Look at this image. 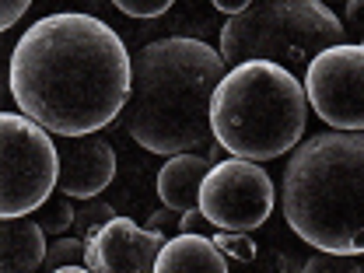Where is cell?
I'll return each mask as SVG.
<instances>
[{
    "label": "cell",
    "mask_w": 364,
    "mask_h": 273,
    "mask_svg": "<svg viewBox=\"0 0 364 273\" xmlns=\"http://www.w3.org/2000/svg\"><path fill=\"white\" fill-rule=\"evenodd\" d=\"M7 77L18 112L56 136H85L127 109L134 56L102 18L63 11L25 28Z\"/></svg>",
    "instance_id": "6da1fadb"
},
{
    "label": "cell",
    "mask_w": 364,
    "mask_h": 273,
    "mask_svg": "<svg viewBox=\"0 0 364 273\" xmlns=\"http://www.w3.org/2000/svg\"><path fill=\"white\" fill-rule=\"evenodd\" d=\"M228 74L221 49L172 36L134 56V88L123 109L127 134L151 154H182L210 140V98Z\"/></svg>",
    "instance_id": "7a4b0ae2"
},
{
    "label": "cell",
    "mask_w": 364,
    "mask_h": 273,
    "mask_svg": "<svg viewBox=\"0 0 364 273\" xmlns=\"http://www.w3.org/2000/svg\"><path fill=\"white\" fill-rule=\"evenodd\" d=\"M284 221L318 252L364 256V130H326L294 147Z\"/></svg>",
    "instance_id": "3957f363"
},
{
    "label": "cell",
    "mask_w": 364,
    "mask_h": 273,
    "mask_svg": "<svg viewBox=\"0 0 364 273\" xmlns=\"http://www.w3.org/2000/svg\"><path fill=\"white\" fill-rule=\"evenodd\" d=\"M309 123V95L294 70L273 60H242L210 98L214 140L235 158L270 161L298 147Z\"/></svg>",
    "instance_id": "277c9868"
},
{
    "label": "cell",
    "mask_w": 364,
    "mask_h": 273,
    "mask_svg": "<svg viewBox=\"0 0 364 273\" xmlns=\"http://www.w3.org/2000/svg\"><path fill=\"white\" fill-rule=\"evenodd\" d=\"M340 43H347V28L322 0H252L221 28L225 63L273 60L294 74Z\"/></svg>",
    "instance_id": "5b68a950"
},
{
    "label": "cell",
    "mask_w": 364,
    "mask_h": 273,
    "mask_svg": "<svg viewBox=\"0 0 364 273\" xmlns=\"http://www.w3.org/2000/svg\"><path fill=\"white\" fill-rule=\"evenodd\" d=\"M0 218L39 210L60 186V147L43 123L25 112L0 116Z\"/></svg>",
    "instance_id": "8992f818"
},
{
    "label": "cell",
    "mask_w": 364,
    "mask_h": 273,
    "mask_svg": "<svg viewBox=\"0 0 364 273\" xmlns=\"http://www.w3.org/2000/svg\"><path fill=\"white\" fill-rule=\"evenodd\" d=\"M277 207V189H273L267 168L249 158H228L214 161L210 172L200 186V210L207 221L221 231H256L270 221Z\"/></svg>",
    "instance_id": "52a82bcc"
},
{
    "label": "cell",
    "mask_w": 364,
    "mask_h": 273,
    "mask_svg": "<svg viewBox=\"0 0 364 273\" xmlns=\"http://www.w3.org/2000/svg\"><path fill=\"white\" fill-rule=\"evenodd\" d=\"M305 95L333 130H364V43L322 49L305 67Z\"/></svg>",
    "instance_id": "ba28073f"
},
{
    "label": "cell",
    "mask_w": 364,
    "mask_h": 273,
    "mask_svg": "<svg viewBox=\"0 0 364 273\" xmlns=\"http://www.w3.org/2000/svg\"><path fill=\"white\" fill-rule=\"evenodd\" d=\"M165 238L151 228H140L130 218H112L95 238H88L85 267L102 273H144L154 270Z\"/></svg>",
    "instance_id": "9c48e42d"
},
{
    "label": "cell",
    "mask_w": 364,
    "mask_h": 273,
    "mask_svg": "<svg viewBox=\"0 0 364 273\" xmlns=\"http://www.w3.org/2000/svg\"><path fill=\"white\" fill-rule=\"evenodd\" d=\"M60 193L91 200L102 196L116 179V151L109 140L95 134L60 136Z\"/></svg>",
    "instance_id": "30bf717a"
},
{
    "label": "cell",
    "mask_w": 364,
    "mask_h": 273,
    "mask_svg": "<svg viewBox=\"0 0 364 273\" xmlns=\"http://www.w3.org/2000/svg\"><path fill=\"white\" fill-rule=\"evenodd\" d=\"M210 165L214 161L207 154H193V151L168 154V161L158 172V196H161V203L179 210V214L200 207V186H203V176L210 172Z\"/></svg>",
    "instance_id": "8fae6325"
},
{
    "label": "cell",
    "mask_w": 364,
    "mask_h": 273,
    "mask_svg": "<svg viewBox=\"0 0 364 273\" xmlns=\"http://www.w3.org/2000/svg\"><path fill=\"white\" fill-rule=\"evenodd\" d=\"M158 273H225L228 256L218 249L214 238H203L200 231H179L172 235L158 252Z\"/></svg>",
    "instance_id": "7c38bea8"
},
{
    "label": "cell",
    "mask_w": 364,
    "mask_h": 273,
    "mask_svg": "<svg viewBox=\"0 0 364 273\" xmlns=\"http://www.w3.org/2000/svg\"><path fill=\"white\" fill-rule=\"evenodd\" d=\"M46 228L25 214V218H4L0 225V267L4 273H28L46 263Z\"/></svg>",
    "instance_id": "4fadbf2b"
},
{
    "label": "cell",
    "mask_w": 364,
    "mask_h": 273,
    "mask_svg": "<svg viewBox=\"0 0 364 273\" xmlns=\"http://www.w3.org/2000/svg\"><path fill=\"white\" fill-rule=\"evenodd\" d=\"M85 252H88V242H85L81 235H77V238H63V235H56V238L49 242V249H46L43 270L60 273L63 267H85Z\"/></svg>",
    "instance_id": "5bb4252c"
},
{
    "label": "cell",
    "mask_w": 364,
    "mask_h": 273,
    "mask_svg": "<svg viewBox=\"0 0 364 273\" xmlns=\"http://www.w3.org/2000/svg\"><path fill=\"white\" fill-rule=\"evenodd\" d=\"M74 214H77V207L70 203L67 193H60V196H49L43 207H39L36 221L46 228V235H63V231L74 228Z\"/></svg>",
    "instance_id": "9a60e30c"
},
{
    "label": "cell",
    "mask_w": 364,
    "mask_h": 273,
    "mask_svg": "<svg viewBox=\"0 0 364 273\" xmlns=\"http://www.w3.org/2000/svg\"><path fill=\"white\" fill-rule=\"evenodd\" d=\"M116 218V210L105 203V200H98V196H91V200H85L81 207H77V214H74V231L88 242V238H95L102 228L109 225Z\"/></svg>",
    "instance_id": "2e32d148"
},
{
    "label": "cell",
    "mask_w": 364,
    "mask_h": 273,
    "mask_svg": "<svg viewBox=\"0 0 364 273\" xmlns=\"http://www.w3.org/2000/svg\"><path fill=\"white\" fill-rule=\"evenodd\" d=\"M214 242H218V249H221L225 256L238 259V263H249V259L259 256V249H256V242L249 238V231H221V228H218Z\"/></svg>",
    "instance_id": "e0dca14e"
},
{
    "label": "cell",
    "mask_w": 364,
    "mask_h": 273,
    "mask_svg": "<svg viewBox=\"0 0 364 273\" xmlns=\"http://www.w3.org/2000/svg\"><path fill=\"white\" fill-rule=\"evenodd\" d=\"M305 270L309 273H354L361 270V256H336V252H318L305 259Z\"/></svg>",
    "instance_id": "ac0fdd59"
},
{
    "label": "cell",
    "mask_w": 364,
    "mask_h": 273,
    "mask_svg": "<svg viewBox=\"0 0 364 273\" xmlns=\"http://www.w3.org/2000/svg\"><path fill=\"white\" fill-rule=\"evenodd\" d=\"M123 14H130V18H158V14H165L176 0H112Z\"/></svg>",
    "instance_id": "d6986e66"
},
{
    "label": "cell",
    "mask_w": 364,
    "mask_h": 273,
    "mask_svg": "<svg viewBox=\"0 0 364 273\" xmlns=\"http://www.w3.org/2000/svg\"><path fill=\"white\" fill-rule=\"evenodd\" d=\"M147 228L168 242L172 235H179L182 231V214L179 210H172V207H161V210H154V214L147 218Z\"/></svg>",
    "instance_id": "ffe728a7"
},
{
    "label": "cell",
    "mask_w": 364,
    "mask_h": 273,
    "mask_svg": "<svg viewBox=\"0 0 364 273\" xmlns=\"http://www.w3.org/2000/svg\"><path fill=\"white\" fill-rule=\"evenodd\" d=\"M28 7H32V0H0V28H4V32L14 28V25L25 18Z\"/></svg>",
    "instance_id": "44dd1931"
},
{
    "label": "cell",
    "mask_w": 364,
    "mask_h": 273,
    "mask_svg": "<svg viewBox=\"0 0 364 273\" xmlns=\"http://www.w3.org/2000/svg\"><path fill=\"white\" fill-rule=\"evenodd\" d=\"M343 28L347 32H364V0H347V7H343Z\"/></svg>",
    "instance_id": "7402d4cb"
},
{
    "label": "cell",
    "mask_w": 364,
    "mask_h": 273,
    "mask_svg": "<svg viewBox=\"0 0 364 273\" xmlns=\"http://www.w3.org/2000/svg\"><path fill=\"white\" fill-rule=\"evenodd\" d=\"M203 225H210V221H207V214H203L200 207H193V210H182V231H200Z\"/></svg>",
    "instance_id": "603a6c76"
},
{
    "label": "cell",
    "mask_w": 364,
    "mask_h": 273,
    "mask_svg": "<svg viewBox=\"0 0 364 273\" xmlns=\"http://www.w3.org/2000/svg\"><path fill=\"white\" fill-rule=\"evenodd\" d=\"M210 4H214L218 11H225L228 18H231V14H238V11H245V7H249L252 0H210Z\"/></svg>",
    "instance_id": "cb8c5ba5"
},
{
    "label": "cell",
    "mask_w": 364,
    "mask_h": 273,
    "mask_svg": "<svg viewBox=\"0 0 364 273\" xmlns=\"http://www.w3.org/2000/svg\"><path fill=\"white\" fill-rule=\"evenodd\" d=\"M322 4H336V0H322Z\"/></svg>",
    "instance_id": "d4e9b609"
},
{
    "label": "cell",
    "mask_w": 364,
    "mask_h": 273,
    "mask_svg": "<svg viewBox=\"0 0 364 273\" xmlns=\"http://www.w3.org/2000/svg\"><path fill=\"white\" fill-rule=\"evenodd\" d=\"M361 270H364V256H361Z\"/></svg>",
    "instance_id": "484cf974"
}]
</instances>
